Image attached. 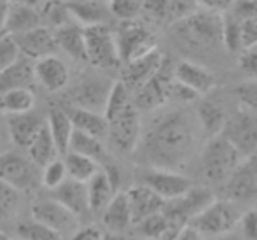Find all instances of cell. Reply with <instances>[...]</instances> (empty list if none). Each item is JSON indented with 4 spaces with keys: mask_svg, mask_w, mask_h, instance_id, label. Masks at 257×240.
<instances>
[{
    "mask_svg": "<svg viewBox=\"0 0 257 240\" xmlns=\"http://www.w3.org/2000/svg\"><path fill=\"white\" fill-rule=\"evenodd\" d=\"M41 18L42 25L49 27L51 30H58L65 25L74 23L67 0H48V2H44L41 6Z\"/></svg>",
    "mask_w": 257,
    "mask_h": 240,
    "instance_id": "obj_36",
    "label": "cell"
},
{
    "mask_svg": "<svg viewBox=\"0 0 257 240\" xmlns=\"http://www.w3.org/2000/svg\"><path fill=\"white\" fill-rule=\"evenodd\" d=\"M240 39L241 49L257 46V13L240 20Z\"/></svg>",
    "mask_w": 257,
    "mask_h": 240,
    "instance_id": "obj_45",
    "label": "cell"
},
{
    "mask_svg": "<svg viewBox=\"0 0 257 240\" xmlns=\"http://www.w3.org/2000/svg\"><path fill=\"white\" fill-rule=\"evenodd\" d=\"M130 200V207H132V216H133V224L140 223L146 217L154 216L158 212H163L165 209L166 200L161 198L154 190H151L146 184H139L133 186L126 191Z\"/></svg>",
    "mask_w": 257,
    "mask_h": 240,
    "instance_id": "obj_20",
    "label": "cell"
},
{
    "mask_svg": "<svg viewBox=\"0 0 257 240\" xmlns=\"http://www.w3.org/2000/svg\"><path fill=\"white\" fill-rule=\"evenodd\" d=\"M32 217L44 223L46 226L53 228L61 237L65 233H74L77 230V216L54 198L35 202L32 205Z\"/></svg>",
    "mask_w": 257,
    "mask_h": 240,
    "instance_id": "obj_13",
    "label": "cell"
},
{
    "mask_svg": "<svg viewBox=\"0 0 257 240\" xmlns=\"http://www.w3.org/2000/svg\"><path fill=\"white\" fill-rule=\"evenodd\" d=\"M115 183L105 169L100 170L95 177L88 183V195H89V209L93 212H103L105 207L112 202L115 196Z\"/></svg>",
    "mask_w": 257,
    "mask_h": 240,
    "instance_id": "obj_27",
    "label": "cell"
},
{
    "mask_svg": "<svg viewBox=\"0 0 257 240\" xmlns=\"http://www.w3.org/2000/svg\"><path fill=\"white\" fill-rule=\"evenodd\" d=\"M35 83V60L21 54L13 65L0 72V93L18 88H30Z\"/></svg>",
    "mask_w": 257,
    "mask_h": 240,
    "instance_id": "obj_22",
    "label": "cell"
},
{
    "mask_svg": "<svg viewBox=\"0 0 257 240\" xmlns=\"http://www.w3.org/2000/svg\"><path fill=\"white\" fill-rule=\"evenodd\" d=\"M102 240H133V238L124 233H121V231H108V233L103 235Z\"/></svg>",
    "mask_w": 257,
    "mask_h": 240,
    "instance_id": "obj_55",
    "label": "cell"
},
{
    "mask_svg": "<svg viewBox=\"0 0 257 240\" xmlns=\"http://www.w3.org/2000/svg\"><path fill=\"white\" fill-rule=\"evenodd\" d=\"M241 216L238 214L234 202L231 200H213L205 210H201L193 219L194 226L203 235L220 237L224 233L233 231L236 224H240Z\"/></svg>",
    "mask_w": 257,
    "mask_h": 240,
    "instance_id": "obj_7",
    "label": "cell"
},
{
    "mask_svg": "<svg viewBox=\"0 0 257 240\" xmlns=\"http://www.w3.org/2000/svg\"><path fill=\"white\" fill-rule=\"evenodd\" d=\"M67 2H68V0H67Z\"/></svg>",
    "mask_w": 257,
    "mask_h": 240,
    "instance_id": "obj_62",
    "label": "cell"
},
{
    "mask_svg": "<svg viewBox=\"0 0 257 240\" xmlns=\"http://www.w3.org/2000/svg\"><path fill=\"white\" fill-rule=\"evenodd\" d=\"M227 200L234 203H248L257 200V172L245 159L226 183Z\"/></svg>",
    "mask_w": 257,
    "mask_h": 240,
    "instance_id": "obj_18",
    "label": "cell"
},
{
    "mask_svg": "<svg viewBox=\"0 0 257 240\" xmlns=\"http://www.w3.org/2000/svg\"><path fill=\"white\" fill-rule=\"evenodd\" d=\"M173 77H175V68L170 67V61L165 58L159 70L135 92L133 102H135L137 109L139 111H154V109L161 107L170 98V86H172Z\"/></svg>",
    "mask_w": 257,
    "mask_h": 240,
    "instance_id": "obj_10",
    "label": "cell"
},
{
    "mask_svg": "<svg viewBox=\"0 0 257 240\" xmlns=\"http://www.w3.org/2000/svg\"><path fill=\"white\" fill-rule=\"evenodd\" d=\"M224 137L229 140L245 159L257 154V114L245 107L227 118Z\"/></svg>",
    "mask_w": 257,
    "mask_h": 240,
    "instance_id": "obj_8",
    "label": "cell"
},
{
    "mask_svg": "<svg viewBox=\"0 0 257 240\" xmlns=\"http://www.w3.org/2000/svg\"><path fill=\"white\" fill-rule=\"evenodd\" d=\"M88 61L98 68H115L122 63L115 34L107 25L84 27Z\"/></svg>",
    "mask_w": 257,
    "mask_h": 240,
    "instance_id": "obj_4",
    "label": "cell"
},
{
    "mask_svg": "<svg viewBox=\"0 0 257 240\" xmlns=\"http://www.w3.org/2000/svg\"><path fill=\"white\" fill-rule=\"evenodd\" d=\"M108 11L121 21H133L140 13L137 0H108Z\"/></svg>",
    "mask_w": 257,
    "mask_h": 240,
    "instance_id": "obj_44",
    "label": "cell"
},
{
    "mask_svg": "<svg viewBox=\"0 0 257 240\" xmlns=\"http://www.w3.org/2000/svg\"><path fill=\"white\" fill-rule=\"evenodd\" d=\"M67 179H68V172H67V165H65V159L56 158L42 169V184L48 190H54V188H58Z\"/></svg>",
    "mask_w": 257,
    "mask_h": 240,
    "instance_id": "obj_41",
    "label": "cell"
},
{
    "mask_svg": "<svg viewBox=\"0 0 257 240\" xmlns=\"http://www.w3.org/2000/svg\"><path fill=\"white\" fill-rule=\"evenodd\" d=\"M238 65H240V70L243 72L245 75H248V77L257 81V46L241 49Z\"/></svg>",
    "mask_w": 257,
    "mask_h": 240,
    "instance_id": "obj_46",
    "label": "cell"
},
{
    "mask_svg": "<svg viewBox=\"0 0 257 240\" xmlns=\"http://www.w3.org/2000/svg\"><path fill=\"white\" fill-rule=\"evenodd\" d=\"M4 137H6V132H4V126H2V123H0V147H2V144H4ZM0 152H4V151H0Z\"/></svg>",
    "mask_w": 257,
    "mask_h": 240,
    "instance_id": "obj_59",
    "label": "cell"
},
{
    "mask_svg": "<svg viewBox=\"0 0 257 240\" xmlns=\"http://www.w3.org/2000/svg\"><path fill=\"white\" fill-rule=\"evenodd\" d=\"M114 83L105 77H86L79 83L70 95V100L75 107L89 109V111L105 112L108 95L112 92Z\"/></svg>",
    "mask_w": 257,
    "mask_h": 240,
    "instance_id": "obj_14",
    "label": "cell"
},
{
    "mask_svg": "<svg viewBox=\"0 0 257 240\" xmlns=\"http://www.w3.org/2000/svg\"><path fill=\"white\" fill-rule=\"evenodd\" d=\"M196 116L201 126V133H205L208 139L224 133L227 116L219 104H215V102H201Z\"/></svg>",
    "mask_w": 257,
    "mask_h": 240,
    "instance_id": "obj_31",
    "label": "cell"
},
{
    "mask_svg": "<svg viewBox=\"0 0 257 240\" xmlns=\"http://www.w3.org/2000/svg\"><path fill=\"white\" fill-rule=\"evenodd\" d=\"M215 200L213 193L208 188H191L186 195L179 196L175 200H168L165 203V209L163 212L168 216V219L172 221L173 228L179 233L186 224H191L193 219L205 210L210 203Z\"/></svg>",
    "mask_w": 257,
    "mask_h": 240,
    "instance_id": "obj_5",
    "label": "cell"
},
{
    "mask_svg": "<svg viewBox=\"0 0 257 240\" xmlns=\"http://www.w3.org/2000/svg\"><path fill=\"white\" fill-rule=\"evenodd\" d=\"M168 4L170 0H144V9L154 20H165L168 18Z\"/></svg>",
    "mask_w": 257,
    "mask_h": 240,
    "instance_id": "obj_50",
    "label": "cell"
},
{
    "mask_svg": "<svg viewBox=\"0 0 257 240\" xmlns=\"http://www.w3.org/2000/svg\"><path fill=\"white\" fill-rule=\"evenodd\" d=\"M236 95L240 97V102L245 107L255 111L257 109V81L243 85L240 88H236Z\"/></svg>",
    "mask_w": 257,
    "mask_h": 240,
    "instance_id": "obj_48",
    "label": "cell"
},
{
    "mask_svg": "<svg viewBox=\"0 0 257 240\" xmlns=\"http://www.w3.org/2000/svg\"><path fill=\"white\" fill-rule=\"evenodd\" d=\"M142 184H146L151 190H154L161 198H165L166 202L186 195V193L193 188L191 179L182 176L179 170L153 169V167H149V170L144 172Z\"/></svg>",
    "mask_w": 257,
    "mask_h": 240,
    "instance_id": "obj_12",
    "label": "cell"
},
{
    "mask_svg": "<svg viewBox=\"0 0 257 240\" xmlns=\"http://www.w3.org/2000/svg\"><path fill=\"white\" fill-rule=\"evenodd\" d=\"M9 0H0V30L6 32V21H7V13H9Z\"/></svg>",
    "mask_w": 257,
    "mask_h": 240,
    "instance_id": "obj_54",
    "label": "cell"
},
{
    "mask_svg": "<svg viewBox=\"0 0 257 240\" xmlns=\"http://www.w3.org/2000/svg\"><path fill=\"white\" fill-rule=\"evenodd\" d=\"M247 162L250 163V165H252V169H254L255 172H257V154H255V156H252V158H248Z\"/></svg>",
    "mask_w": 257,
    "mask_h": 240,
    "instance_id": "obj_58",
    "label": "cell"
},
{
    "mask_svg": "<svg viewBox=\"0 0 257 240\" xmlns=\"http://www.w3.org/2000/svg\"><path fill=\"white\" fill-rule=\"evenodd\" d=\"M115 39H117V48L122 63L132 61L135 58H140L144 54L151 53V51L158 49L156 39L151 34L149 28L144 27L142 23H137L135 20L122 21L117 34H115Z\"/></svg>",
    "mask_w": 257,
    "mask_h": 240,
    "instance_id": "obj_9",
    "label": "cell"
},
{
    "mask_svg": "<svg viewBox=\"0 0 257 240\" xmlns=\"http://www.w3.org/2000/svg\"><path fill=\"white\" fill-rule=\"evenodd\" d=\"M48 126L60 154H67L75 130L70 114L67 111H63V109H51L48 114Z\"/></svg>",
    "mask_w": 257,
    "mask_h": 240,
    "instance_id": "obj_30",
    "label": "cell"
},
{
    "mask_svg": "<svg viewBox=\"0 0 257 240\" xmlns=\"http://www.w3.org/2000/svg\"><path fill=\"white\" fill-rule=\"evenodd\" d=\"M16 233L20 240H61V235L37 219L18 224Z\"/></svg>",
    "mask_w": 257,
    "mask_h": 240,
    "instance_id": "obj_39",
    "label": "cell"
},
{
    "mask_svg": "<svg viewBox=\"0 0 257 240\" xmlns=\"http://www.w3.org/2000/svg\"><path fill=\"white\" fill-rule=\"evenodd\" d=\"M201 126L187 111L165 112L151 123L139 144L140 158L153 169L179 170L193 158Z\"/></svg>",
    "mask_w": 257,
    "mask_h": 240,
    "instance_id": "obj_1",
    "label": "cell"
},
{
    "mask_svg": "<svg viewBox=\"0 0 257 240\" xmlns=\"http://www.w3.org/2000/svg\"><path fill=\"white\" fill-rule=\"evenodd\" d=\"M13 4H21V6H30V7H39L42 6V0H9Z\"/></svg>",
    "mask_w": 257,
    "mask_h": 240,
    "instance_id": "obj_57",
    "label": "cell"
},
{
    "mask_svg": "<svg viewBox=\"0 0 257 240\" xmlns=\"http://www.w3.org/2000/svg\"><path fill=\"white\" fill-rule=\"evenodd\" d=\"M201 7L200 0H170L168 4V18L166 20L170 23H179V21L186 20V18L193 16L194 13H198Z\"/></svg>",
    "mask_w": 257,
    "mask_h": 240,
    "instance_id": "obj_42",
    "label": "cell"
},
{
    "mask_svg": "<svg viewBox=\"0 0 257 240\" xmlns=\"http://www.w3.org/2000/svg\"><path fill=\"white\" fill-rule=\"evenodd\" d=\"M68 114H70L75 130H81V132L89 133L93 137H98L102 140L105 137H108V121L103 112L74 107Z\"/></svg>",
    "mask_w": 257,
    "mask_h": 240,
    "instance_id": "obj_29",
    "label": "cell"
},
{
    "mask_svg": "<svg viewBox=\"0 0 257 240\" xmlns=\"http://www.w3.org/2000/svg\"><path fill=\"white\" fill-rule=\"evenodd\" d=\"M7 34V32H2V30H0V37H2V35H6Z\"/></svg>",
    "mask_w": 257,
    "mask_h": 240,
    "instance_id": "obj_60",
    "label": "cell"
},
{
    "mask_svg": "<svg viewBox=\"0 0 257 240\" xmlns=\"http://www.w3.org/2000/svg\"><path fill=\"white\" fill-rule=\"evenodd\" d=\"M68 151L89 156V158L96 159L98 163H103L105 159H107V152H105L102 139L89 135V133H84V132H81V130H74V135H72V140H70V149H68Z\"/></svg>",
    "mask_w": 257,
    "mask_h": 240,
    "instance_id": "obj_37",
    "label": "cell"
},
{
    "mask_svg": "<svg viewBox=\"0 0 257 240\" xmlns=\"http://www.w3.org/2000/svg\"><path fill=\"white\" fill-rule=\"evenodd\" d=\"M217 240H248V238L245 237L243 233L236 235V233H233V231H229V233H224V235H220V237H217Z\"/></svg>",
    "mask_w": 257,
    "mask_h": 240,
    "instance_id": "obj_56",
    "label": "cell"
},
{
    "mask_svg": "<svg viewBox=\"0 0 257 240\" xmlns=\"http://www.w3.org/2000/svg\"><path fill=\"white\" fill-rule=\"evenodd\" d=\"M179 41L193 49H212L224 44V18L220 13L200 9L173 25Z\"/></svg>",
    "mask_w": 257,
    "mask_h": 240,
    "instance_id": "obj_2",
    "label": "cell"
},
{
    "mask_svg": "<svg viewBox=\"0 0 257 240\" xmlns=\"http://www.w3.org/2000/svg\"><path fill=\"white\" fill-rule=\"evenodd\" d=\"M48 119H44L37 112H23V114H9L7 118V133L18 147H27L34 142L42 128L46 126Z\"/></svg>",
    "mask_w": 257,
    "mask_h": 240,
    "instance_id": "obj_17",
    "label": "cell"
},
{
    "mask_svg": "<svg viewBox=\"0 0 257 240\" xmlns=\"http://www.w3.org/2000/svg\"><path fill=\"white\" fill-rule=\"evenodd\" d=\"M35 105V95L30 88L9 90L0 95V111L9 114H23L32 111Z\"/></svg>",
    "mask_w": 257,
    "mask_h": 240,
    "instance_id": "obj_35",
    "label": "cell"
},
{
    "mask_svg": "<svg viewBox=\"0 0 257 240\" xmlns=\"http://www.w3.org/2000/svg\"><path fill=\"white\" fill-rule=\"evenodd\" d=\"M65 165H67L68 177L81 181V183H89L102 170V167H100V163L96 159L74 151H68L65 154Z\"/></svg>",
    "mask_w": 257,
    "mask_h": 240,
    "instance_id": "obj_33",
    "label": "cell"
},
{
    "mask_svg": "<svg viewBox=\"0 0 257 240\" xmlns=\"http://www.w3.org/2000/svg\"><path fill=\"white\" fill-rule=\"evenodd\" d=\"M137 226H139L140 235L147 240H173L177 237V230L173 228L172 221L168 219L165 212H158L154 216L146 217L144 221L137 223Z\"/></svg>",
    "mask_w": 257,
    "mask_h": 240,
    "instance_id": "obj_34",
    "label": "cell"
},
{
    "mask_svg": "<svg viewBox=\"0 0 257 240\" xmlns=\"http://www.w3.org/2000/svg\"><path fill=\"white\" fill-rule=\"evenodd\" d=\"M68 77L67 65L56 54L35 60V81L48 92H61L68 85Z\"/></svg>",
    "mask_w": 257,
    "mask_h": 240,
    "instance_id": "obj_19",
    "label": "cell"
},
{
    "mask_svg": "<svg viewBox=\"0 0 257 240\" xmlns=\"http://www.w3.org/2000/svg\"><path fill=\"white\" fill-rule=\"evenodd\" d=\"M18 207H20V190L0 179V219L14 217Z\"/></svg>",
    "mask_w": 257,
    "mask_h": 240,
    "instance_id": "obj_40",
    "label": "cell"
},
{
    "mask_svg": "<svg viewBox=\"0 0 257 240\" xmlns=\"http://www.w3.org/2000/svg\"><path fill=\"white\" fill-rule=\"evenodd\" d=\"M102 219L108 231H121V233H124L132 226L133 216H132V207H130V200L126 191L115 193L112 202L105 207V210L102 212Z\"/></svg>",
    "mask_w": 257,
    "mask_h": 240,
    "instance_id": "obj_24",
    "label": "cell"
},
{
    "mask_svg": "<svg viewBox=\"0 0 257 240\" xmlns=\"http://www.w3.org/2000/svg\"><path fill=\"white\" fill-rule=\"evenodd\" d=\"M175 79L193 88L200 95H206L215 88V77L206 70L203 65L184 60L175 67Z\"/></svg>",
    "mask_w": 257,
    "mask_h": 240,
    "instance_id": "obj_23",
    "label": "cell"
},
{
    "mask_svg": "<svg viewBox=\"0 0 257 240\" xmlns=\"http://www.w3.org/2000/svg\"><path fill=\"white\" fill-rule=\"evenodd\" d=\"M58 154H60V151H58L56 142H54L51 132H49L48 123H46V126L34 139V142L28 145V158L37 167L44 169L48 163H51L53 159L58 158Z\"/></svg>",
    "mask_w": 257,
    "mask_h": 240,
    "instance_id": "obj_32",
    "label": "cell"
},
{
    "mask_svg": "<svg viewBox=\"0 0 257 240\" xmlns=\"http://www.w3.org/2000/svg\"><path fill=\"white\" fill-rule=\"evenodd\" d=\"M51 198L63 203L68 210L75 216H84L89 209V195H88V183H81L72 177H68L65 183H61L58 188L51 190Z\"/></svg>",
    "mask_w": 257,
    "mask_h": 240,
    "instance_id": "obj_21",
    "label": "cell"
},
{
    "mask_svg": "<svg viewBox=\"0 0 257 240\" xmlns=\"http://www.w3.org/2000/svg\"><path fill=\"white\" fill-rule=\"evenodd\" d=\"M241 233L248 240H257V210H248L240 219Z\"/></svg>",
    "mask_w": 257,
    "mask_h": 240,
    "instance_id": "obj_49",
    "label": "cell"
},
{
    "mask_svg": "<svg viewBox=\"0 0 257 240\" xmlns=\"http://www.w3.org/2000/svg\"><path fill=\"white\" fill-rule=\"evenodd\" d=\"M56 35L58 48L63 49L68 56L74 60H88L86 54V37H84V27L79 23H70L65 27L54 30Z\"/></svg>",
    "mask_w": 257,
    "mask_h": 240,
    "instance_id": "obj_25",
    "label": "cell"
},
{
    "mask_svg": "<svg viewBox=\"0 0 257 240\" xmlns=\"http://www.w3.org/2000/svg\"><path fill=\"white\" fill-rule=\"evenodd\" d=\"M133 104H135V102H133V98H132V90L122 81H115L114 86H112L110 95H108L107 107H105V112H103L107 121H110L112 118L121 114L122 111H126V109Z\"/></svg>",
    "mask_w": 257,
    "mask_h": 240,
    "instance_id": "obj_38",
    "label": "cell"
},
{
    "mask_svg": "<svg viewBox=\"0 0 257 240\" xmlns=\"http://www.w3.org/2000/svg\"><path fill=\"white\" fill-rule=\"evenodd\" d=\"M68 9L72 13L75 23L82 27H93V25H105L108 14V6L105 7L95 0H68Z\"/></svg>",
    "mask_w": 257,
    "mask_h": 240,
    "instance_id": "obj_28",
    "label": "cell"
},
{
    "mask_svg": "<svg viewBox=\"0 0 257 240\" xmlns=\"http://www.w3.org/2000/svg\"><path fill=\"white\" fill-rule=\"evenodd\" d=\"M21 56L20 46L16 39L11 34H6L0 37V72L6 70L9 65H13Z\"/></svg>",
    "mask_w": 257,
    "mask_h": 240,
    "instance_id": "obj_43",
    "label": "cell"
},
{
    "mask_svg": "<svg viewBox=\"0 0 257 240\" xmlns=\"http://www.w3.org/2000/svg\"><path fill=\"white\" fill-rule=\"evenodd\" d=\"M170 97L177 98V100H180V102H194V100H198L201 95L194 92L193 88H189L187 85L180 83L179 79L173 77L172 86H170Z\"/></svg>",
    "mask_w": 257,
    "mask_h": 240,
    "instance_id": "obj_47",
    "label": "cell"
},
{
    "mask_svg": "<svg viewBox=\"0 0 257 240\" xmlns=\"http://www.w3.org/2000/svg\"><path fill=\"white\" fill-rule=\"evenodd\" d=\"M200 2H201V7H203V9L215 11V13L224 14L234 2H236V0H200Z\"/></svg>",
    "mask_w": 257,
    "mask_h": 240,
    "instance_id": "obj_52",
    "label": "cell"
},
{
    "mask_svg": "<svg viewBox=\"0 0 257 240\" xmlns=\"http://www.w3.org/2000/svg\"><path fill=\"white\" fill-rule=\"evenodd\" d=\"M173 240H203V233L194 224H186Z\"/></svg>",
    "mask_w": 257,
    "mask_h": 240,
    "instance_id": "obj_53",
    "label": "cell"
},
{
    "mask_svg": "<svg viewBox=\"0 0 257 240\" xmlns=\"http://www.w3.org/2000/svg\"><path fill=\"white\" fill-rule=\"evenodd\" d=\"M103 233L96 226H82L72 233L70 240H102Z\"/></svg>",
    "mask_w": 257,
    "mask_h": 240,
    "instance_id": "obj_51",
    "label": "cell"
},
{
    "mask_svg": "<svg viewBox=\"0 0 257 240\" xmlns=\"http://www.w3.org/2000/svg\"><path fill=\"white\" fill-rule=\"evenodd\" d=\"M42 25L41 11L37 7L30 6H21V4H13L9 6V13H7L6 21V32L11 35H18L28 32L32 28H37Z\"/></svg>",
    "mask_w": 257,
    "mask_h": 240,
    "instance_id": "obj_26",
    "label": "cell"
},
{
    "mask_svg": "<svg viewBox=\"0 0 257 240\" xmlns=\"http://www.w3.org/2000/svg\"><path fill=\"white\" fill-rule=\"evenodd\" d=\"M245 162L241 152L224 135L208 139L201 152V174L212 184H226Z\"/></svg>",
    "mask_w": 257,
    "mask_h": 240,
    "instance_id": "obj_3",
    "label": "cell"
},
{
    "mask_svg": "<svg viewBox=\"0 0 257 240\" xmlns=\"http://www.w3.org/2000/svg\"><path fill=\"white\" fill-rule=\"evenodd\" d=\"M165 61V56L158 49L144 54L140 58H135L132 61H126L122 68L121 81L128 86L132 92H137L140 86H144L151 77L159 70V67Z\"/></svg>",
    "mask_w": 257,
    "mask_h": 240,
    "instance_id": "obj_16",
    "label": "cell"
},
{
    "mask_svg": "<svg viewBox=\"0 0 257 240\" xmlns=\"http://www.w3.org/2000/svg\"><path fill=\"white\" fill-rule=\"evenodd\" d=\"M9 240H13V238H9Z\"/></svg>",
    "mask_w": 257,
    "mask_h": 240,
    "instance_id": "obj_61",
    "label": "cell"
},
{
    "mask_svg": "<svg viewBox=\"0 0 257 240\" xmlns=\"http://www.w3.org/2000/svg\"><path fill=\"white\" fill-rule=\"evenodd\" d=\"M108 140L121 154H132L139 149L142 140V123L135 104L108 121Z\"/></svg>",
    "mask_w": 257,
    "mask_h": 240,
    "instance_id": "obj_6",
    "label": "cell"
},
{
    "mask_svg": "<svg viewBox=\"0 0 257 240\" xmlns=\"http://www.w3.org/2000/svg\"><path fill=\"white\" fill-rule=\"evenodd\" d=\"M13 37L16 39L21 54L32 58V60H41L44 56H51V54H56V51L60 49L54 30H51L49 27H44V25L32 28L28 32H23V34L13 35Z\"/></svg>",
    "mask_w": 257,
    "mask_h": 240,
    "instance_id": "obj_15",
    "label": "cell"
},
{
    "mask_svg": "<svg viewBox=\"0 0 257 240\" xmlns=\"http://www.w3.org/2000/svg\"><path fill=\"white\" fill-rule=\"evenodd\" d=\"M255 2H257V0H255Z\"/></svg>",
    "mask_w": 257,
    "mask_h": 240,
    "instance_id": "obj_63",
    "label": "cell"
},
{
    "mask_svg": "<svg viewBox=\"0 0 257 240\" xmlns=\"http://www.w3.org/2000/svg\"><path fill=\"white\" fill-rule=\"evenodd\" d=\"M35 163L13 151L0 152V179L20 191H30L37 184Z\"/></svg>",
    "mask_w": 257,
    "mask_h": 240,
    "instance_id": "obj_11",
    "label": "cell"
}]
</instances>
